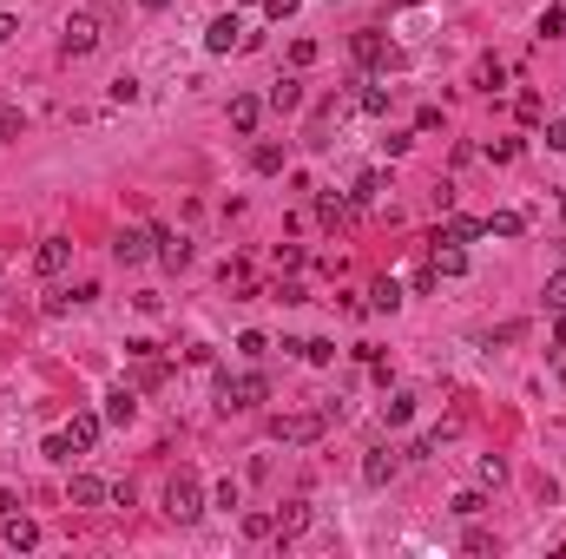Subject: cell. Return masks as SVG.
<instances>
[{"instance_id": "10", "label": "cell", "mask_w": 566, "mask_h": 559, "mask_svg": "<svg viewBox=\"0 0 566 559\" xmlns=\"http://www.w3.org/2000/svg\"><path fill=\"white\" fill-rule=\"evenodd\" d=\"M99 434H106V415H93V409H79L73 421H66V442H73L79 454H86V448H99Z\"/></svg>"}, {"instance_id": "7", "label": "cell", "mask_w": 566, "mask_h": 559, "mask_svg": "<svg viewBox=\"0 0 566 559\" xmlns=\"http://www.w3.org/2000/svg\"><path fill=\"white\" fill-rule=\"evenodd\" d=\"M152 257H158L165 270H185V263H191V244H185V237H178V231L152 224Z\"/></svg>"}, {"instance_id": "30", "label": "cell", "mask_w": 566, "mask_h": 559, "mask_svg": "<svg viewBox=\"0 0 566 559\" xmlns=\"http://www.w3.org/2000/svg\"><path fill=\"white\" fill-rule=\"evenodd\" d=\"M546 310L566 316V270H554V277H546Z\"/></svg>"}, {"instance_id": "24", "label": "cell", "mask_w": 566, "mask_h": 559, "mask_svg": "<svg viewBox=\"0 0 566 559\" xmlns=\"http://www.w3.org/2000/svg\"><path fill=\"white\" fill-rule=\"evenodd\" d=\"M382 191H389V178H382V172H362V178H356V191H349V198H356V205H376Z\"/></svg>"}, {"instance_id": "29", "label": "cell", "mask_w": 566, "mask_h": 559, "mask_svg": "<svg viewBox=\"0 0 566 559\" xmlns=\"http://www.w3.org/2000/svg\"><path fill=\"white\" fill-rule=\"evenodd\" d=\"M46 461H53V467H66V461H73V442H66V434H46Z\"/></svg>"}, {"instance_id": "3", "label": "cell", "mask_w": 566, "mask_h": 559, "mask_svg": "<svg viewBox=\"0 0 566 559\" xmlns=\"http://www.w3.org/2000/svg\"><path fill=\"white\" fill-rule=\"evenodd\" d=\"M323 428H329V421H323V409H316V415H277V421H271V442L310 448V442H323Z\"/></svg>"}, {"instance_id": "15", "label": "cell", "mask_w": 566, "mask_h": 559, "mask_svg": "<svg viewBox=\"0 0 566 559\" xmlns=\"http://www.w3.org/2000/svg\"><path fill=\"white\" fill-rule=\"evenodd\" d=\"M99 415H106V428H125V421L139 415V395H132V388H112V395H106V409H99Z\"/></svg>"}, {"instance_id": "12", "label": "cell", "mask_w": 566, "mask_h": 559, "mask_svg": "<svg viewBox=\"0 0 566 559\" xmlns=\"http://www.w3.org/2000/svg\"><path fill=\"white\" fill-rule=\"evenodd\" d=\"M66 263H73V244H66V237H46V244L33 250V270H40V277H60Z\"/></svg>"}, {"instance_id": "41", "label": "cell", "mask_w": 566, "mask_h": 559, "mask_svg": "<svg viewBox=\"0 0 566 559\" xmlns=\"http://www.w3.org/2000/svg\"><path fill=\"white\" fill-rule=\"evenodd\" d=\"M546 145H554V151H566V118H554V126H546Z\"/></svg>"}, {"instance_id": "36", "label": "cell", "mask_w": 566, "mask_h": 559, "mask_svg": "<svg viewBox=\"0 0 566 559\" xmlns=\"http://www.w3.org/2000/svg\"><path fill=\"white\" fill-rule=\"evenodd\" d=\"M20 132H27V118H20V106H7V112H0V139H20Z\"/></svg>"}, {"instance_id": "37", "label": "cell", "mask_w": 566, "mask_h": 559, "mask_svg": "<svg viewBox=\"0 0 566 559\" xmlns=\"http://www.w3.org/2000/svg\"><path fill=\"white\" fill-rule=\"evenodd\" d=\"M238 500H244V494H238V481H218V494H211V506H224V514H230Z\"/></svg>"}, {"instance_id": "22", "label": "cell", "mask_w": 566, "mask_h": 559, "mask_svg": "<svg viewBox=\"0 0 566 559\" xmlns=\"http://www.w3.org/2000/svg\"><path fill=\"white\" fill-rule=\"evenodd\" d=\"M474 86H481V93H501V86H507V66H501V60H481V66H474Z\"/></svg>"}, {"instance_id": "5", "label": "cell", "mask_w": 566, "mask_h": 559, "mask_svg": "<svg viewBox=\"0 0 566 559\" xmlns=\"http://www.w3.org/2000/svg\"><path fill=\"white\" fill-rule=\"evenodd\" d=\"M428 270H435V277H461V270H468V244H448V237H428Z\"/></svg>"}, {"instance_id": "44", "label": "cell", "mask_w": 566, "mask_h": 559, "mask_svg": "<svg viewBox=\"0 0 566 559\" xmlns=\"http://www.w3.org/2000/svg\"><path fill=\"white\" fill-rule=\"evenodd\" d=\"M139 7H145V13H165V7H172V0H139Z\"/></svg>"}, {"instance_id": "1", "label": "cell", "mask_w": 566, "mask_h": 559, "mask_svg": "<svg viewBox=\"0 0 566 559\" xmlns=\"http://www.w3.org/2000/svg\"><path fill=\"white\" fill-rule=\"evenodd\" d=\"M263 395H271V382H263L257 369H244V376H230V369H224V376H218V401H224L230 415H251V409H263Z\"/></svg>"}, {"instance_id": "33", "label": "cell", "mask_w": 566, "mask_h": 559, "mask_svg": "<svg viewBox=\"0 0 566 559\" xmlns=\"http://www.w3.org/2000/svg\"><path fill=\"white\" fill-rule=\"evenodd\" d=\"M540 33H546V40H560V33H566V7H540Z\"/></svg>"}, {"instance_id": "11", "label": "cell", "mask_w": 566, "mask_h": 559, "mask_svg": "<svg viewBox=\"0 0 566 559\" xmlns=\"http://www.w3.org/2000/svg\"><path fill=\"white\" fill-rule=\"evenodd\" d=\"M205 46H211V53H230V46H244V20H238V13H218V20L205 27Z\"/></svg>"}, {"instance_id": "40", "label": "cell", "mask_w": 566, "mask_h": 559, "mask_svg": "<svg viewBox=\"0 0 566 559\" xmlns=\"http://www.w3.org/2000/svg\"><path fill=\"white\" fill-rule=\"evenodd\" d=\"M296 7H303V0H263V13H271V20H290Z\"/></svg>"}, {"instance_id": "38", "label": "cell", "mask_w": 566, "mask_h": 559, "mask_svg": "<svg viewBox=\"0 0 566 559\" xmlns=\"http://www.w3.org/2000/svg\"><path fill=\"white\" fill-rule=\"evenodd\" d=\"M501 481H507V467H501V461L488 454V461H481V487H501Z\"/></svg>"}, {"instance_id": "23", "label": "cell", "mask_w": 566, "mask_h": 559, "mask_svg": "<svg viewBox=\"0 0 566 559\" xmlns=\"http://www.w3.org/2000/svg\"><path fill=\"white\" fill-rule=\"evenodd\" d=\"M296 355H303V362H316V369H329V362H336V343H329V336H310Z\"/></svg>"}, {"instance_id": "27", "label": "cell", "mask_w": 566, "mask_h": 559, "mask_svg": "<svg viewBox=\"0 0 566 559\" xmlns=\"http://www.w3.org/2000/svg\"><path fill=\"white\" fill-rule=\"evenodd\" d=\"M488 231H494V237H521V231H527V217H521V211H494V217H488Z\"/></svg>"}, {"instance_id": "6", "label": "cell", "mask_w": 566, "mask_h": 559, "mask_svg": "<svg viewBox=\"0 0 566 559\" xmlns=\"http://www.w3.org/2000/svg\"><path fill=\"white\" fill-rule=\"evenodd\" d=\"M349 53H356V66H362V73H382V66H389V40H382L376 27H362L356 40H349Z\"/></svg>"}, {"instance_id": "13", "label": "cell", "mask_w": 566, "mask_h": 559, "mask_svg": "<svg viewBox=\"0 0 566 559\" xmlns=\"http://www.w3.org/2000/svg\"><path fill=\"white\" fill-rule=\"evenodd\" d=\"M257 118H263V99H257V93H238V99H230V132H244V139H251Z\"/></svg>"}, {"instance_id": "17", "label": "cell", "mask_w": 566, "mask_h": 559, "mask_svg": "<svg viewBox=\"0 0 566 559\" xmlns=\"http://www.w3.org/2000/svg\"><path fill=\"white\" fill-rule=\"evenodd\" d=\"M395 467H402V461H395L389 448H369V461H362V481H369V487H389V481H395Z\"/></svg>"}, {"instance_id": "16", "label": "cell", "mask_w": 566, "mask_h": 559, "mask_svg": "<svg viewBox=\"0 0 566 559\" xmlns=\"http://www.w3.org/2000/svg\"><path fill=\"white\" fill-rule=\"evenodd\" d=\"M66 500H73V506H99V500H112V487H106V481H93V474H73Z\"/></svg>"}, {"instance_id": "35", "label": "cell", "mask_w": 566, "mask_h": 559, "mask_svg": "<svg viewBox=\"0 0 566 559\" xmlns=\"http://www.w3.org/2000/svg\"><path fill=\"white\" fill-rule=\"evenodd\" d=\"M488 158H494V165H513V158H521V139H494Z\"/></svg>"}, {"instance_id": "43", "label": "cell", "mask_w": 566, "mask_h": 559, "mask_svg": "<svg viewBox=\"0 0 566 559\" xmlns=\"http://www.w3.org/2000/svg\"><path fill=\"white\" fill-rule=\"evenodd\" d=\"M13 506H20V500H13V494H7V487H0V514H13Z\"/></svg>"}, {"instance_id": "39", "label": "cell", "mask_w": 566, "mask_h": 559, "mask_svg": "<svg viewBox=\"0 0 566 559\" xmlns=\"http://www.w3.org/2000/svg\"><path fill=\"white\" fill-rule=\"evenodd\" d=\"M238 349H244V355H251V362H257V355H263V349H271V343H263V336H257V329H244V336H238Z\"/></svg>"}, {"instance_id": "4", "label": "cell", "mask_w": 566, "mask_h": 559, "mask_svg": "<svg viewBox=\"0 0 566 559\" xmlns=\"http://www.w3.org/2000/svg\"><path fill=\"white\" fill-rule=\"evenodd\" d=\"M66 60H86V53H99V13H73L66 20Z\"/></svg>"}, {"instance_id": "20", "label": "cell", "mask_w": 566, "mask_h": 559, "mask_svg": "<svg viewBox=\"0 0 566 559\" xmlns=\"http://www.w3.org/2000/svg\"><path fill=\"white\" fill-rule=\"evenodd\" d=\"M263 106H277V112H296V106H303V79H277Z\"/></svg>"}, {"instance_id": "32", "label": "cell", "mask_w": 566, "mask_h": 559, "mask_svg": "<svg viewBox=\"0 0 566 559\" xmlns=\"http://www.w3.org/2000/svg\"><path fill=\"white\" fill-rule=\"evenodd\" d=\"M448 506H455L461 520H474V514H481V506H488V500H481V487H468V494H455V500H448Z\"/></svg>"}, {"instance_id": "42", "label": "cell", "mask_w": 566, "mask_h": 559, "mask_svg": "<svg viewBox=\"0 0 566 559\" xmlns=\"http://www.w3.org/2000/svg\"><path fill=\"white\" fill-rule=\"evenodd\" d=\"M7 33H20V20H13V13H0V40H7Z\"/></svg>"}, {"instance_id": "18", "label": "cell", "mask_w": 566, "mask_h": 559, "mask_svg": "<svg viewBox=\"0 0 566 559\" xmlns=\"http://www.w3.org/2000/svg\"><path fill=\"white\" fill-rule=\"evenodd\" d=\"M349 211H356V198H343V191L316 198V217H323V224H349Z\"/></svg>"}, {"instance_id": "14", "label": "cell", "mask_w": 566, "mask_h": 559, "mask_svg": "<svg viewBox=\"0 0 566 559\" xmlns=\"http://www.w3.org/2000/svg\"><path fill=\"white\" fill-rule=\"evenodd\" d=\"M435 237H448V244H474V237H488V217H441Z\"/></svg>"}, {"instance_id": "31", "label": "cell", "mask_w": 566, "mask_h": 559, "mask_svg": "<svg viewBox=\"0 0 566 559\" xmlns=\"http://www.w3.org/2000/svg\"><path fill=\"white\" fill-rule=\"evenodd\" d=\"M244 533H251V539H271L277 533V514H244Z\"/></svg>"}, {"instance_id": "9", "label": "cell", "mask_w": 566, "mask_h": 559, "mask_svg": "<svg viewBox=\"0 0 566 559\" xmlns=\"http://www.w3.org/2000/svg\"><path fill=\"white\" fill-rule=\"evenodd\" d=\"M0 547H13V553L40 547V527H33L27 514H0Z\"/></svg>"}, {"instance_id": "8", "label": "cell", "mask_w": 566, "mask_h": 559, "mask_svg": "<svg viewBox=\"0 0 566 559\" xmlns=\"http://www.w3.org/2000/svg\"><path fill=\"white\" fill-rule=\"evenodd\" d=\"M112 257H119L125 270H139L145 257H152V231H119L112 237Z\"/></svg>"}, {"instance_id": "2", "label": "cell", "mask_w": 566, "mask_h": 559, "mask_svg": "<svg viewBox=\"0 0 566 559\" xmlns=\"http://www.w3.org/2000/svg\"><path fill=\"white\" fill-rule=\"evenodd\" d=\"M165 514H172L178 527H191V520L205 514V487H198V474H191V467L165 481Z\"/></svg>"}, {"instance_id": "21", "label": "cell", "mask_w": 566, "mask_h": 559, "mask_svg": "<svg viewBox=\"0 0 566 559\" xmlns=\"http://www.w3.org/2000/svg\"><path fill=\"white\" fill-rule=\"evenodd\" d=\"M408 415H415V395H402V388H395V395L382 401V428H408Z\"/></svg>"}, {"instance_id": "19", "label": "cell", "mask_w": 566, "mask_h": 559, "mask_svg": "<svg viewBox=\"0 0 566 559\" xmlns=\"http://www.w3.org/2000/svg\"><path fill=\"white\" fill-rule=\"evenodd\" d=\"M303 527H310V500H290V506L277 514V539H296Z\"/></svg>"}, {"instance_id": "25", "label": "cell", "mask_w": 566, "mask_h": 559, "mask_svg": "<svg viewBox=\"0 0 566 559\" xmlns=\"http://www.w3.org/2000/svg\"><path fill=\"white\" fill-rule=\"evenodd\" d=\"M251 165H257L263 178H271V172H283V145H277V139H263V145L251 151Z\"/></svg>"}, {"instance_id": "26", "label": "cell", "mask_w": 566, "mask_h": 559, "mask_svg": "<svg viewBox=\"0 0 566 559\" xmlns=\"http://www.w3.org/2000/svg\"><path fill=\"white\" fill-rule=\"evenodd\" d=\"M395 303H402V283H395V277H382L376 290H369V310H395Z\"/></svg>"}, {"instance_id": "28", "label": "cell", "mask_w": 566, "mask_h": 559, "mask_svg": "<svg viewBox=\"0 0 566 559\" xmlns=\"http://www.w3.org/2000/svg\"><path fill=\"white\" fill-rule=\"evenodd\" d=\"M356 106L369 112V118H382V112H389V86H362V93H356Z\"/></svg>"}, {"instance_id": "34", "label": "cell", "mask_w": 566, "mask_h": 559, "mask_svg": "<svg viewBox=\"0 0 566 559\" xmlns=\"http://www.w3.org/2000/svg\"><path fill=\"white\" fill-rule=\"evenodd\" d=\"M132 99H139V79L119 73V79H112V106H132Z\"/></svg>"}]
</instances>
